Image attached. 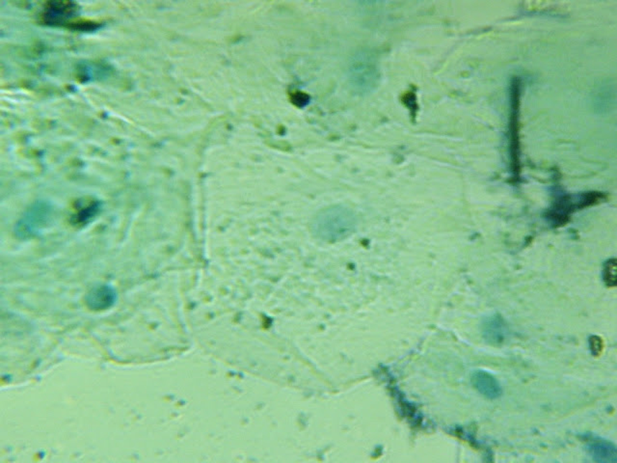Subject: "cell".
<instances>
[{"label":"cell","instance_id":"cell-1","mask_svg":"<svg viewBox=\"0 0 617 463\" xmlns=\"http://www.w3.org/2000/svg\"><path fill=\"white\" fill-rule=\"evenodd\" d=\"M356 225L357 216L351 208L344 206H331L314 216L312 229L322 240L336 241L349 236Z\"/></svg>","mask_w":617,"mask_h":463},{"label":"cell","instance_id":"cell-2","mask_svg":"<svg viewBox=\"0 0 617 463\" xmlns=\"http://www.w3.org/2000/svg\"><path fill=\"white\" fill-rule=\"evenodd\" d=\"M347 78L350 88L357 95L375 92L380 80L379 66L375 55L368 50L354 53L347 68Z\"/></svg>","mask_w":617,"mask_h":463},{"label":"cell","instance_id":"cell-3","mask_svg":"<svg viewBox=\"0 0 617 463\" xmlns=\"http://www.w3.org/2000/svg\"><path fill=\"white\" fill-rule=\"evenodd\" d=\"M80 8L73 1H48L40 13V22L45 27H66L75 31H95L100 22L78 19Z\"/></svg>","mask_w":617,"mask_h":463},{"label":"cell","instance_id":"cell-4","mask_svg":"<svg viewBox=\"0 0 617 463\" xmlns=\"http://www.w3.org/2000/svg\"><path fill=\"white\" fill-rule=\"evenodd\" d=\"M55 207L45 200L33 203L25 210L15 227L16 235L20 238L37 236L52 222Z\"/></svg>","mask_w":617,"mask_h":463},{"label":"cell","instance_id":"cell-5","mask_svg":"<svg viewBox=\"0 0 617 463\" xmlns=\"http://www.w3.org/2000/svg\"><path fill=\"white\" fill-rule=\"evenodd\" d=\"M472 383L477 392L489 399H497L502 396L501 384L491 373L484 371H476L472 373Z\"/></svg>","mask_w":617,"mask_h":463},{"label":"cell","instance_id":"cell-6","mask_svg":"<svg viewBox=\"0 0 617 463\" xmlns=\"http://www.w3.org/2000/svg\"><path fill=\"white\" fill-rule=\"evenodd\" d=\"M116 292L109 285L94 287L86 297V304L93 310H106L115 304Z\"/></svg>","mask_w":617,"mask_h":463},{"label":"cell","instance_id":"cell-7","mask_svg":"<svg viewBox=\"0 0 617 463\" xmlns=\"http://www.w3.org/2000/svg\"><path fill=\"white\" fill-rule=\"evenodd\" d=\"M101 203L95 198H82L76 202L73 208L72 222L75 225H85L92 221L101 212Z\"/></svg>","mask_w":617,"mask_h":463},{"label":"cell","instance_id":"cell-8","mask_svg":"<svg viewBox=\"0 0 617 463\" xmlns=\"http://www.w3.org/2000/svg\"><path fill=\"white\" fill-rule=\"evenodd\" d=\"M588 451L594 462L616 463L617 451L616 445L606 439H591L588 441Z\"/></svg>","mask_w":617,"mask_h":463},{"label":"cell","instance_id":"cell-9","mask_svg":"<svg viewBox=\"0 0 617 463\" xmlns=\"http://www.w3.org/2000/svg\"><path fill=\"white\" fill-rule=\"evenodd\" d=\"M112 69L108 64L103 62H82L76 69V76L81 83H90V81L100 80L110 76Z\"/></svg>","mask_w":617,"mask_h":463},{"label":"cell","instance_id":"cell-10","mask_svg":"<svg viewBox=\"0 0 617 463\" xmlns=\"http://www.w3.org/2000/svg\"><path fill=\"white\" fill-rule=\"evenodd\" d=\"M496 319L489 320L484 325V333L485 339L489 341L492 343H501L505 340V332L500 320L499 325H497Z\"/></svg>","mask_w":617,"mask_h":463},{"label":"cell","instance_id":"cell-11","mask_svg":"<svg viewBox=\"0 0 617 463\" xmlns=\"http://www.w3.org/2000/svg\"><path fill=\"white\" fill-rule=\"evenodd\" d=\"M616 259H611L604 264L603 279L608 287H616Z\"/></svg>","mask_w":617,"mask_h":463},{"label":"cell","instance_id":"cell-12","mask_svg":"<svg viewBox=\"0 0 617 463\" xmlns=\"http://www.w3.org/2000/svg\"><path fill=\"white\" fill-rule=\"evenodd\" d=\"M589 347L593 355H600L603 352V341L598 336H591L589 338Z\"/></svg>","mask_w":617,"mask_h":463}]
</instances>
